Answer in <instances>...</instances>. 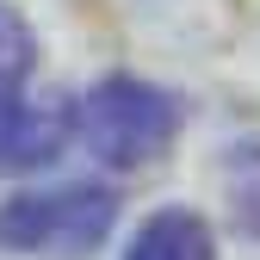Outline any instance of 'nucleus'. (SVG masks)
Masks as SVG:
<instances>
[{"label":"nucleus","instance_id":"obj_2","mask_svg":"<svg viewBox=\"0 0 260 260\" xmlns=\"http://www.w3.org/2000/svg\"><path fill=\"white\" fill-rule=\"evenodd\" d=\"M118 217L106 186H56V192H19L0 205V248L19 254H87L100 248Z\"/></svg>","mask_w":260,"mask_h":260},{"label":"nucleus","instance_id":"obj_4","mask_svg":"<svg viewBox=\"0 0 260 260\" xmlns=\"http://www.w3.org/2000/svg\"><path fill=\"white\" fill-rule=\"evenodd\" d=\"M62 130H69V118L62 112H19L0 124V174L7 168H44V161L62 149Z\"/></svg>","mask_w":260,"mask_h":260},{"label":"nucleus","instance_id":"obj_3","mask_svg":"<svg viewBox=\"0 0 260 260\" xmlns=\"http://www.w3.org/2000/svg\"><path fill=\"white\" fill-rule=\"evenodd\" d=\"M124 260H217V248H211V230L192 211H161L137 230Z\"/></svg>","mask_w":260,"mask_h":260},{"label":"nucleus","instance_id":"obj_1","mask_svg":"<svg viewBox=\"0 0 260 260\" xmlns=\"http://www.w3.org/2000/svg\"><path fill=\"white\" fill-rule=\"evenodd\" d=\"M180 130L174 93H161L137 75H112L81 100V143L106 161V168H143Z\"/></svg>","mask_w":260,"mask_h":260},{"label":"nucleus","instance_id":"obj_5","mask_svg":"<svg viewBox=\"0 0 260 260\" xmlns=\"http://www.w3.org/2000/svg\"><path fill=\"white\" fill-rule=\"evenodd\" d=\"M31 62H38V38H31V25L7 7V0H0V112L25 93Z\"/></svg>","mask_w":260,"mask_h":260}]
</instances>
